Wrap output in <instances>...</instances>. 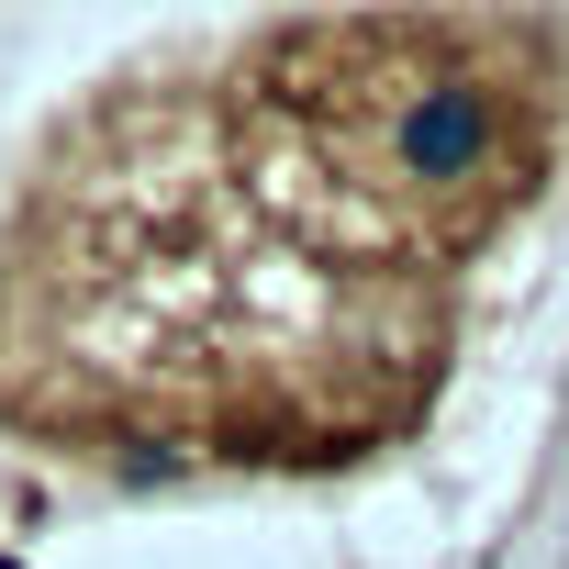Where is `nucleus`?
I'll use <instances>...</instances> for the list:
<instances>
[{
  "label": "nucleus",
  "mask_w": 569,
  "mask_h": 569,
  "mask_svg": "<svg viewBox=\"0 0 569 569\" xmlns=\"http://www.w3.org/2000/svg\"><path fill=\"white\" fill-rule=\"evenodd\" d=\"M358 101H369V146H358L369 190H413V201L491 190V168H502L491 79H391V90H358Z\"/></svg>",
  "instance_id": "obj_1"
}]
</instances>
